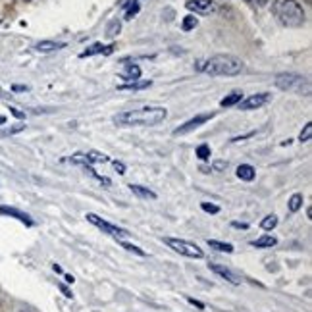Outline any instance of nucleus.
<instances>
[{"label":"nucleus","mask_w":312,"mask_h":312,"mask_svg":"<svg viewBox=\"0 0 312 312\" xmlns=\"http://www.w3.org/2000/svg\"><path fill=\"white\" fill-rule=\"evenodd\" d=\"M227 166H229V164H227L225 160H216V162L212 164V170H214V172H222V170H225Z\"/></svg>","instance_id":"obj_32"},{"label":"nucleus","mask_w":312,"mask_h":312,"mask_svg":"<svg viewBox=\"0 0 312 312\" xmlns=\"http://www.w3.org/2000/svg\"><path fill=\"white\" fill-rule=\"evenodd\" d=\"M52 270H54L56 274H62V268H60V266H58V264H54V266H52Z\"/></svg>","instance_id":"obj_40"},{"label":"nucleus","mask_w":312,"mask_h":312,"mask_svg":"<svg viewBox=\"0 0 312 312\" xmlns=\"http://www.w3.org/2000/svg\"><path fill=\"white\" fill-rule=\"evenodd\" d=\"M237 177L241 179V181H252L254 177H256V170H254V166L251 164H241L237 166Z\"/></svg>","instance_id":"obj_14"},{"label":"nucleus","mask_w":312,"mask_h":312,"mask_svg":"<svg viewBox=\"0 0 312 312\" xmlns=\"http://www.w3.org/2000/svg\"><path fill=\"white\" fill-rule=\"evenodd\" d=\"M152 85L150 81H129V83H123V85H120L118 89L120 91H143V89H148V87Z\"/></svg>","instance_id":"obj_21"},{"label":"nucleus","mask_w":312,"mask_h":312,"mask_svg":"<svg viewBox=\"0 0 312 312\" xmlns=\"http://www.w3.org/2000/svg\"><path fill=\"white\" fill-rule=\"evenodd\" d=\"M4 96H8V95H6V93H4L2 89H0V98H4Z\"/></svg>","instance_id":"obj_42"},{"label":"nucleus","mask_w":312,"mask_h":312,"mask_svg":"<svg viewBox=\"0 0 312 312\" xmlns=\"http://www.w3.org/2000/svg\"><path fill=\"white\" fill-rule=\"evenodd\" d=\"M276 225H277V216H276V214H270V216H266L262 222H260V227H262L264 231H272Z\"/></svg>","instance_id":"obj_24"},{"label":"nucleus","mask_w":312,"mask_h":312,"mask_svg":"<svg viewBox=\"0 0 312 312\" xmlns=\"http://www.w3.org/2000/svg\"><path fill=\"white\" fill-rule=\"evenodd\" d=\"M85 218H87V222H89V224L96 225L98 229H102V233L110 235V237H114V239H121V237H127V235H131L127 229H123V227H118V225L106 222V220H102L100 216H96L95 212H87Z\"/></svg>","instance_id":"obj_6"},{"label":"nucleus","mask_w":312,"mask_h":312,"mask_svg":"<svg viewBox=\"0 0 312 312\" xmlns=\"http://www.w3.org/2000/svg\"><path fill=\"white\" fill-rule=\"evenodd\" d=\"M243 68H245L243 60L231 54H216L200 66V69L210 77H233L241 73Z\"/></svg>","instance_id":"obj_2"},{"label":"nucleus","mask_w":312,"mask_h":312,"mask_svg":"<svg viewBox=\"0 0 312 312\" xmlns=\"http://www.w3.org/2000/svg\"><path fill=\"white\" fill-rule=\"evenodd\" d=\"M241 100H243L241 91H233V93H229V95L224 96V98L220 100V106H222V108H229V106H237Z\"/></svg>","instance_id":"obj_19"},{"label":"nucleus","mask_w":312,"mask_h":312,"mask_svg":"<svg viewBox=\"0 0 312 312\" xmlns=\"http://www.w3.org/2000/svg\"><path fill=\"white\" fill-rule=\"evenodd\" d=\"M6 123V116H0V125H4Z\"/></svg>","instance_id":"obj_41"},{"label":"nucleus","mask_w":312,"mask_h":312,"mask_svg":"<svg viewBox=\"0 0 312 312\" xmlns=\"http://www.w3.org/2000/svg\"><path fill=\"white\" fill-rule=\"evenodd\" d=\"M129 189L135 197H139V199L156 200V193L154 191H150L148 187H143V185H137V183H129Z\"/></svg>","instance_id":"obj_13"},{"label":"nucleus","mask_w":312,"mask_h":312,"mask_svg":"<svg viewBox=\"0 0 312 312\" xmlns=\"http://www.w3.org/2000/svg\"><path fill=\"white\" fill-rule=\"evenodd\" d=\"M12 91H14V93H23V91H29V87L27 85H14L12 87Z\"/></svg>","instance_id":"obj_37"},{"label":"nucleus","mask_w":312,"mask_h":312,"mask_svg":"<svg viewBox=\"0 0 312 312\" xmlns=\"http://www.w3.org/2000/svg\"><path fill=\"white\" fill-rule=\"evenodd\" d=\"M270 100H272V95H270V93H258V95H251L249 98L241 100V102L237 104V108H239V110H256L260 106L268 104Z\"/></svg>","instance_id":"obj_8"},{"label":"nucleus","mask_w":312,"mask_h":312,"mask_svg":"<svg viewBox=\"0 0 312 312\" xmlns=\"http://www.w3.org/2000/svg\"><path fill=\"white\" fill-rule=\"evenodd\" d=\"M272 14L283 27H301L304 23V10L297 0H274Z\"/></svg>","instance_id":"obj_3"},{"label":"nucleus","mask_w":312,"mask_h":312,"mask_svg":"<svg viewBox=\"0 0 312 312\" xmlns=\"http://www.w3.org/2000/svg\"><path fill=\"white\" fill-rule=\"evenodd\" d=\"M208 268L212 270L216 276L224 277L225 281H229V283H233V285H239V283H241V279L237 277V274H235V272H231L229 268L222 266V264H214V262H210V264H208Z\"/></svg>","instance_id":"obj_10"},{"label":"nucleus","mask_w":312,"mask_h":312,"mask_svg":"<svg viewBox=\"0 0 312 312\" xmlns=\"http://www.w3.org/2000/svg\"><path fill=\"white\" fill-rule=\"evenodd\" d=\"M206 243H208V247H210V249H214V251H218V252H227V254H231V252L235 251L231 243L216 241V239H208Z\"/></svg>","instance_id":"obj_20"},{"label":"nucleus","mask_w":312,"mask_h":312,"mask_svg":"<svg viewBox=\"0 0 312 312\" xmlns=\"http://www.w3.org/2000/svg\"><path fill=\"white\" fill-rule=\"evenodd\" d=\"M85 156H87V166L106 164V162H110V158L104 154V152H98V150H87Z\"/></svg>","instance_id":"obj_17"},{"label":"nucleus","mask_w":312,"mask_h":312,"mask_svg":"<svg viewBox=\"0 0 312 312\" xmlns=\"http://www.w3.org/2000/svg\"><path fill=\"white\" fill-rule=\"evenodd\" d=\"M60 291H62V293H64V295H66L68 299H71V297H73V293H71V291H69V289H68V287H66V285H60Z\"/></svg>","instance_id":"obj_38"},{"label":"nucleus","mask_w":312,"mask_h":312,"mask_svg":"<svg viewBox=\"0 0 312 312\" xmlns=\"http://www.w3.org/2000/svg\"><path fill=\"white\" fill-rule=\"evenodd\" d=\"M64 279H66L68 283H73V281H75V277H73V276H69V274H66V277H64Z\"/></svg>","instance_id":"obj_39"},{"label":"nucleus","mask_w":312,"mask_h":312,"mask_svg":"<svg viewBox=\"0 0 312 312\" xmlns=\"http://www.w3.org/2000/svg\"><path fill=\"white\" fill-rule=\"evenodd\" d=\"M252 247H256V249H272V247H276L277 245V239L274 235H262L258 239H254L251 241Z\"/></svg>","instance_id":"obj_18"},{"label":"nucleus","mask_w":312,"mask_h":312,"mask_svg":"<svg viewBox=\"0 0 312 312\" xmlns=\"http://www.w3.org/2000/svg\"><path fill=\"white\" fill-rule=\"evenodd\" d=\"M199 25V19L195 16H185L181 21V29L183 31H191V29H195V27Z\"/></svg>","instance_id":"obj_25"},{"label":"nucleus","mask_w":312,"mask_h":312,"mask_svg":"<svg viewBox=\"0 0 312 312\" xmlns=\"http://www.w3.org/2000/svg\"><path fill=\"white\" fill-rule=\"evenodd\" d=\"M64 46H66V43H56V41H41V43L35 44V50L46 54V52L60 50V48H64Z\"/></svg>","instance_id":"obj_15"},{"label":"nucleus","mask_w":312,"mask_h":312,"mask_svg":"<svg viewBox=\"0 0 312 312\" xmlns=\"http://www.w3.org/2000/svg\"><path fill=\"white\" fill-rule=\"evenodd\" d=\"M25 129V125L23 123H17V125H14V127H8V129L0 131V137H8V135H16V133H19V131Z\"/></svg>","instance_id":"obj_29"},{"label":"nucleus","mask_w":312,"mask_h":312,"mask_svg":"<svg viewBox=\"0 0 312 312\" xmlns=\"http://www.w3.org/2000/svg\"><path fill=\"white\" fill-rule=\"evenodd\" d=\"M10 112H12V116H16L17 120H23V118H25V112H21V110H17V108H10Z\"/></svg>","instance_id":"obj_35"},{"label":"nucleus","mask_w":312,"mask_h":312,"mask_svg":"<svg viewBox=\"0 0 312 312\" xmlns=\"http://www.w3.org/2000/svg\"><path fill=\"white\" fill-rule=\"evenodd\" d=\"M231 225L237 227V229H249V224H247V222H231Z\"/></svg>","instance_id":"obj_36"},{"label":"nucleus","mask_w":312,"mask_h":312,"mask_svg":"<svg viewBox=\"0 0 312 312\" xmlns=\"http://www.w3.org/2000/svg\"><path fill=\"white\" fill-rule=\"evenodd\" d=\"M276 87L281 91H295V93H303V87L308 89V81L306 77L299 75V73H277L276 75Z\"/></svg>","instance_id":"obj_5"},{"label":"nucleus","mask_w":312,"mask_h":312,"mask_svg":"<svg viewBox=\"0 0 312 312\" xmlns=\"http://www.w3.org/2000/svg\"><path fill=\"white\" fill-rule=\"evenodd\" d=\"M303 195L301 193H295V195H291V199H289V202H287V208H289V212H299L301 208H303Z\"/></svg>","instance_id":"obj_22"},{"label":"nucleus","mask_w":312,"mask_h":312,"mask_svg":"<svg viewBox=\"0 0 312 312\" xmlns=\"http://www.w3.org/2000/svg\"><path fill=\"white\" fill-rule=\"evenodd\" d=\"M123 73H121V79H125L127 83L129 81H137L139 77H141V68H139L137 64H125L123 66Z\"/></svg>","instance_id":"obj_16"},{"label":"nucleus","mask_w":312,"mask_h":312,"mask_svg":"<svg viewBox=\"0 0 312 312\" xmlns=\"http://www.w3.org/2000/svg\"><path fill=\"white\" fill-rule=\"evenodd\" d=\"M185 6H187V10L195 12V14H200V16L212 14V12L216 10V6H214L212 0H187Z\"/></svg>","instance_id":"obj_9"},{"label":"nucleus","mask_w":312,"mask_h":312,"mask_svg":"<svg viewBox=\"0 0 312 312\" xmlns=\"http://www.w3.org/2000/svg\"><path fill=\"white\" fill-rule=\"evenodd\" d=\"M0 214H4V216H12L19 220L21 224H25L27 227H31L33 225V220L29 218V214L25 212H21V210H17V208H12V206H0Z\"/></svg>","instance_id":"obj_11"},{"label":"nucleus","mask_w":312,"mask_h":312,"mask_svg":"<svg viewBox=\"0 0 312 312\" xmlns=\"http://www.w3.org/2000/svg\"><path fill=\"white\" fill-rule=\"evenodd\" d=\"M114 168H116V172L120 173V175L125 173V164H123V162H118V160H116V162H114Z\"/></svg>","instance_id":"obj_34"},{"label":"nucleus","mask_w":312,"mask_h":312,"mask_svg":"<svg viewBox=\"0 0 312 312\" xmlns=\"http://www.w3.org/2000/svg\"><path fill=\"white\" fill-rule=\"evenodd\" d=\"M200 208L208 212V214H218L220 212V206L218 204H212V202H200Z\"/></svg>","instance_id":"obj_31"},{"label":"nucleus","mask_w":312,"mask_h":312,"mask_svg":"<svg viewBox=\"0 0 312 312\" xmlns=\"http://www.w3.org/2000/svg\"><path fill=\"white\" fill-rule=\"evenodd\" d=\"M114 52V44H108V46H104L102 43H95L91 44L89 48L79 54V58H89V56H96V54H112Z\"/></svg>","instance_id":"obj_12"},{"label":"nucleus","mask_w":312,"mask_h":312,"mask_svg":"<svg viewBox=\"0 0 312 312\" xmlns=\"http://www.w3.org/2000/svg\"><path fill=\"white\" fill-rule=\"evenodd\" d=\"M216 114L214 112H206V114H197L195 118H191V120H187L183 125H179L177 129H173V135L177 137V135H185V133H191L193 129H197V127H200V125H204L206 121H210L212 118H214Z\"/></svg>","instance_id":"obj_7"},{"label":"nucleus","mask_w":312,"mask_h":312,"mask_svg":"<svg viewBox=\"0 0 312 312\" xmlns=\"http://www.w3.org/2000/svg\"><path fill=\"white\" fill-rule=\"evenodd\" d=\"M139 10H141V6H139L137 0H129L127 4H125V19H133V17L139 14Z\"/></svg>","instance_id":"obj_23"},{"label":"nucleus","mask_w":312,"mask_h":312,"mask_svg":"<svg viewBox=\"0 0 312 312\" xmlns=\"http://www.w3.org/2000/svg\"><path fill=\"white\" fill-rule=\"evenodd\" d=\"M118 33H120V21L114 19V21H110L108 27H106V35H108V37H116Z\"/></svg>","instance_id":"obj_30"},{"label":"nucleus","mask_w":312,"mask_h":312,"mask_svg":"<svg viewBox=\"0 0 312 312\" xmlns=\"http://www.w3.org/2000/svg\"><path fill=\"white\" fill-rule=\"evenodd\" d=\"M168 118V110L162 106H147L139 110H127V112L116 114L112 120L116 125L131 127V125H158Z\"/></svg>","instance_id":"obj_1"},{"label":"nucleus","mask_w":312,"mask_h":312,"mask_svg":"<svg viewBox=\"0 0 312 312\" xmlns=\"http://www.w3.org/2000/svg\"><path fill=\"white\" fill-rule=\"evenodd\" d=\"M197 156H199V160H210V156H212V150H210V147H208L206 143L204 145H199L197 147Z\"/></svg>","instance_id":"obj_27"},{"label":"nucleus","mask_w":312,"mask_h":312,"mask_svg":"<svg viewBox=\"0 0 312 312\" xmlns=\"http://www.w3.org/2000/svg\"><path fill=\"white\" fill-rule=\"evenodd\" d=\"M164 243L172 249V251L179 252V254L187 256V258H202V256H204V252H202V249H200L199 245H195V243H191V241H185V239L166 237Z\"/></svg>","instance_id":"obj_4"},{"label":"nucleus","mask_w":312,"mask_h":312,"mask_svg":"<svg viewBox=\"0 0 312 312\" xmlns=\"http://www.w3.org/2000/svg\"><path fill=\"white\" fill-rule=\"evenodd\" d=\"M310 137H312V123L308 121V123L303 127V131L299 133V141H301V143H306V141H310Z\"/></svg>","instance_id":"obj_28"},{"label":"nucleus","mask_w":312,"mask_h":312,"mask_svg":"<svg viewBox=\"0 0 312 312\" xmlns=\"http://www.w3.org/2000/svg\"><path fill=\"white\" fill-rule=\"evenodd\" d=\"M187 303H191L193 306H197L199 310H204V304L200 303V301H197V299H193V297H187Z\"/></svg>","instance_id":"obj_33"},{"label":"nucleus","mask_w":312,"mask_h":312,"mask_svg":"<svg viewBox=\"0 0 312 312\" xmlns=\"http://www.w3.org/2000/svg\"><path fill=\"white\" fill-rule=\"evenodd\" d=\"M118 243H120L121 247H123V249H125L127 252H135V254H139V256H147V252L143 251L141 247H137V245H131V243L120 241V239H118Z\"/></svg>","instance_id":"obj_26"}]
</instances>
